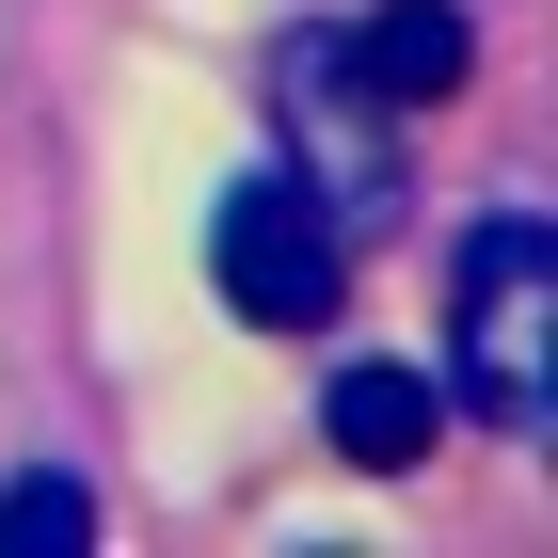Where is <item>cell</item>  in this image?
Returning <instances> with one entry per match:
<instances>
[{
  "label": "cell",
  "mask_w": 558,
  "mask_h": 558,
  "mask_svg": "<svg viewBox=\"0 0 558 558\" xmlns=\"http://www.w3.org/2000/svg\"><path fill=\"white\" fill-rule=\"evenodd\" d=\"M447 384L511 430V447L558 430V240H543V208H511V223L463 240V351H447Z\"/></svg>",
  "instance_id": "obj_1"
},
{
  "label": "cell",
  "mask_w": 558,
  "mask_h": 558,
  "mask_svg": "<svg viewBox=\"0 0 558 558\" xmlns=\"http://www.w3.org/2000/svg\"><path fill=\"white\" fill-rule=\"evenodd\" d=\"M208 271H223V303H240L256 336H319V319L351 303V223L319 208L288 160H271V175H240V192H223Z\"/></svg>",
  "instance_id": "obj_2"
},
{
  "label": "cell",
  "mask_w": 558,
  "mask_h": 558,
  "mask_svg": "<svg viewBox=\"0 0 558 558\" xmlns=\"http://www.w3.org/2000/svg\"><path fill=\"white\" fill-rule=\"evenodd\" d=\"M478 33H463V0H367V33H351V81L384 96V112H430V96H463Z\"/></svg>",
  "instance_id": "obj_3"
},
{
  "label": "cell",
  "mask_w": 558,
  "mask_h": 558,
  "mask_svg": "<svg viewBox=\"0 0 558 558\" xmlns=\"http://www.w3.org/2000/svg\"><path fill=\"white\" fill-rule=\"evenodd\" d=\"M430 415H447V399H430V367H384V351L319 384V430H336V463H367V478L430 463Z\"/></svg>",
  "instance_id": "obj_4"
},
{
  "label": "cell",
  "mask_w": 558,
  "mask_h": 558,
  "mask_svg": "<svg viewBox=\"0 0 558 558\" xmlns=\"http://www.w3.org/2000/svg\"><path fill=\"white\" fill-rule=\"evenodd\" d=\"M0 558H96V495L64 463H33L16 495H0Z\"/></svg>",
  "instance_id": "obj_5"
}]
</instances>
